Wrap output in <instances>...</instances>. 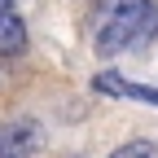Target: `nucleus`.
<instances>
[{"mask_svg":"<svg viewBox=\"0 0 158 158\" xmlns=\"http://www.w3.org/2000/svg\"><path fill=\"white\" fill-rule=\"evenodd\" d=\"M0 9H13V5H9V0H0Z\"/></svg>","mask_w":158,"mask_h":158,"instance_id":"obj_6","label":"nucleus"},{"mask_svg":"<svg viewBox=\"0 0 158 158\" xmlns=\"http://www.w3.org/2000/svg\"><path fill=\"white\" fill-rule=\"evenodd\" d=\"M92 88H97V92H106V97H132V101H149V106H158V88H145V84H127V79H118L114 70L97 75V79H92Z\"/></svg>","mask_w":158,"mask_h":158,"instance_id":"obj_3","label":"nucleus"},{"mask_svg":"<svg viewBox=\"0 0 158 158\" xmlns=\"http://www.w3.org/2000/svg\"><path fill=\"white\" fill-rule=\"evenodd\" d=\"M40 149V123L35 118H13L0 127V158H31Z\"/></svg>","mask_w":158,"mask_h":158,"instance_id":"obj_2","label":"nucleus"},{"mask_svg":"<svg viewBox=\"0 0 158 158\" xmlns=\"http://www.w3.org/2000/svg\"><path fill=\"white\" fill-rule=\"evenodd\" d=\"M158 149H154V141H127V145H118L110 158H154Z\"/></svg>","mask_w":158,"mask_h":158,"instance_id":"obj_5","label":"nucleus"},{"mask_svg":"<svg viewBox=\"0 0 158 158\" xmlns=\"http://www.w3.org/2000/svg\"><path fill=\"white\" fill-rule=\"evenodd\" d=\"M158 35V5L154 0H101L92 13V48L101 57L127 53Z\"/></svg>","mask_w":158,"mask_h":158,"instance_id":"obj_1","label":"nucleus"},{"mask_svg":"<svg viewBox=\"0 0 158 158\" xmlns=\"http://www.w3.org/2000/svg\"><path fill=\"white\" fill-rule=\"evenodd\" d=\"M27 48V27L13 9H0V57H13Z\"/></svg>","mask_w":158,"mask_h":158,"instance_id":"obj_4","label":"nucleus"}]
</instances>
